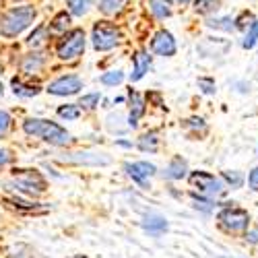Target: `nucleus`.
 Segmentation results:
<instances>
[{
    "instance_id": "nucleus-1",
    "label": "nucleus",
    "mask_w": 258,
    "mask_h": 258,
    "mask_svg": "<svg viewBox=\"0 0 258 258\" xmlns=\"http://www.w3.org/2000/svg\"><path fill=\"white\" fill-rule=\"evenodd\" d=\"M23 131L27 135H31V137L44 139V141H48V143H52L56 147H64V145H69V141H71L69 133L64 131L62 126H58V124H54L50 120H37V118L27 120L23 124Z\"/></svg>"
},
{
    "instance_id": "nucleus-2",
    "label": "nucleus",
    "mask_w": 258,
    "mask_h": 258,
    "mask_svg": "<svg viewBox=\"0 0 258 258\" xmlns=\"http://www.w3.org/2000/svg\"><path fill=\"white\" fill-rule=\"evenodd\" d=\"M35 19V9L33 7H17V9H11L3 23H0V33L5 37H15L23 31L25 27H29Z\"/></svg>"
},
{
    "instance_id": "nucleus-3",
    "label": "nucleus",
    "mask_w": 258,
    "mask_h": 258,
    "mask_svg": "<svg viewBox=\"0 0 258 258\" xmlns=\"http://www.w3.org/2000/svg\"><path fill=\"white\" fill-rule=\"evenodd\" d=\"M120 29L107 21H101V23H95L93 27V48L99 50V52H105V50H112L114 46L120 44Z\"/></svg>"
},
{
    "instance_id": "nucleus-4",
    "label": "nucleus",
    "mask_w": 258,
    "mask_h": 258,
    "mask_svg": "<svg viewBox=\"0 0 258 258\" xmlns=\"http://www.w3.org/2000/svg\"><path fill=\"white\" fill-rule=\"evenodd\" d=\"M13 178L17 182V188L21 192H25V195L37 197L41 192H46V180L35 169H15Z\"/></svg>"
},
{
    "instance_id": "nucleus-5",
    "label": "nucleus",
    "mask_w": 258,
    "mask_h": 258,
    "mask_svg": "<svg viewBox=\"0 0 258 258\" xmlns=\"http://www.w3.org/2000/svg\"><path fill=\"white\" fill-rule=\"evenodd\" d=\"M219 225L229 231V233H240L248 227V221H250V215L244 211V209H238V207H225L219 211Z\"/></svg>"
},
{
    "instance_id": "nucleus-6",
    "label": "nucleus",
    "mask_w": 258,
    "mask_h": 258,
    "mask_svg": "<svg viewBox=\"0 0 258 258\" xmlns=\"http://www.w3.org/2000/svg\"><path fill=\"white\" fill-rule=\"evenodd\" d=\"M85 50V31L83 29H73L67 37H64L58 44V56L62 60H75L77 56H81Z\"/></svg>"
},
{
    "instance_id": "nucleus-7",
    "label": "nucleus",
    "mask_w": 258,
    "mask_h": 258,
    "mask_svg": "<svg viewBox=\"0 0 258 258\" xmlns=\"http://www.w3.org/2000/svg\"><path fill=\"white\" fill-rule=\"evenodd\" d=\"M190 184L195 188H199L201 192H205V195H211V197H219L225 192V184L219 178L207 174V171H192Z\"/></svg>"
},
{
    "instance_id": "nucleus-8",
    "label": "nucleus",
    "mask_w": 258,
    "mask_h": 258,
    "mask_svg": "<svg viewBox=\"0 0 258 258\" xmlns=\"http://www.w3.org/2000/svg\"><path fill=\"white\" fill-rule=\"evenodd\" d=\"M81 87H83V81L75 75H69V77H62V79H56L54 83H50L48 91L52 95H75V93H79Z\"/></svg>"
},
{
    "instance_id": "nucleus-9",
    "label": "nucleus",
    "mask_w": 258,
    "mask_h": 258,
    "mask_svg": "<svg viewBox=\"0 0 258 258\" xmlns=\"http://www.w3.org/2000/svg\"><path fill=\"white\" fill-rule=\"evenodd\" d=\"M62 163H75V165H107L110 157L103 153H69L64 157H58Z\"/></svg>"
},
{
    "instance_id": "nucleus-10",
    "label": "nucleus",
    "mask_w": 258,
    "mask_h": 258,
    "mask_svg": "<svg viewBox=\"0 0 258 258\" xmlns=\"http://www.w3.org/2000/svg\"><path fill=\"white\" fill-rule=\"evenodd\" d=\"M151 50L159 56H174L176 54V41L169 31H159V33H155V37L151 41Z\"/></svg>"
},
{
    "instance_id": "nucleus-11",
    "label": "nucleus",
    "mask_w": 258,
    "mask_h": 258,
    "mask_svg": "<svg viewBox=\"0 0 258 258\" xmlns=\"http://www.w3.org/2000/svg\"><path fill=\"white\" fill-rule=\"evenodd\" d=\"M126 171L128 176L135 178L139 184H145L147 178H151L155 174V165L147 163V161H139V163H126Z\"/></svg>"
},
{
    "instance_id": "nucleus-12",
    "label": "nucleus",
    "mask_w": 258,
    "mask_h": 258,
    "mask_svg": "<svg viewBox=\"0 0 258 258\" xmlns=\"http://www.w3.org/2000/svg\"><path fill=\"white\" fill-rule=\"evenodd\" d=\"M149 67H151V56H149L147 52H137V56H135V71H133L131 79L133 81L143 79V75L149 71Z\"/></svg>"
},
{
    "instance_id": "nucleus-13",
    "label": "nucleus",
    "mask_w": 258,
    "mask_h": 258,
    "mask_svg": "<svg viewBox=\"0 0 258 258\" xmlns=\"http://www.w3.org/2000/svg\"><path fill=\"white\" fill-rule=\"evenodd\" d=\"M143 227L151 235H161L167 229V223L163 217H159V215H149V217H145V221H143Z\"/></svg>"
},
{
    "instance_id": "nucleus-14",
    "label": "nucleus",
    "mask_w": 258,
    "mask_h": 258,
    "mask_svg": "<svg viewBox=\"0 0 258 258\" xmlns=\"http://www.w3.org/2000/svg\"><path fill=\"white\" fill-rule=\"evenodd\" d=\"M41 67H44V54H29V56H25L23 62H21V71L27 73V75L37 73Z\"/></svg>"
},
{
    "instance_id": "nucleus-15",
    "label": "nucleus",
    "mask_w": 258,
    "mask_h": 258,
    "mask_svg": "<svg viewBox=\"0 0 258 258\" xmlns=\"http://www.w3.org/2000/svg\"><path fill=\"white\" fill-rule=\"evenodd\" d=\"M186 176V161L182 157H176L174 161H171L165 169V178L169 180H182Z\"/></svg>"
},
{
    "instance_id": "nucleus-16",
    "label": "nucleus",
    "mask_w": 258,
    "mask_h": 258,
    "mask_svg": "<svg viewBox=\"0 0 258 258\" xmlns=\"http://www.w3.org/2000/svg\"><path fill=\"white\" fill-rule=\"evenodd\" d=\"M131 101H133V112H131V116H128V124L135 128V126H137V120H139V118L143 116V112H145V103H143L141 95H139L137 91H133V89H131Z\"/></svg>"
},
{
    "instance_id": "nucleus-17",
    "label": "nucleus",
    "mask_w": 258,
    "mask_h": 258,
    "mask_svg": "<svg viewBox=\"0 0 258 258\" xmlns=\"http://www.w3.org/2000/svg\"><path fill=\"white\" fill-rule=\"evenodd\" d=\"M13 91L15 95H21V97H33L39 93V87L37 85H23L19 79H13Z\"/></svg>"
},
{
    "instance_id": "nucleus-18",
    "label": "nucleus",
    "mask_w": 258,
    "mask_h": 258,
    "mask_svg": "<svg viewBox=\"0 0 258 258\" xmlns=\"http://www.w3.org/2000/svg\"><path fill=\"white\" fill-rule=\"evenodd\" d=\"M149 9H151V13L157 17V19H165L169 17V3L167 0H149Z\"/></svg>"
},
{
    "instance_id": "nucleus-19",
    "label": "nucleus",
    "mask_w": 258,
    "mask_h": 258,
    "mask_svg": "<svg viewBox=\"0 0 258 258\" xmlns=\"http://www.w3.org/2000/svg\"><path fill=\"white\" fill-rule=\"evenodd\" d=\"M124 3H126V0H101L99 9H101V13H105V15H116V13L122 11Z\"/></svg>"
},
{
    "instance_id": "nucleus-20",
    "label": "nucleus",
    "mask_w": 258,
    "mask_h": 258,
    "mask_svg": "<svg viewBox=\"0 0 258 258\" xmlns=\"http://www.w3.org/2000/svg\"><path fill=\"white\" fill-rule=\"evenodd\" d=\"M46 37H48V27H44V25H41V27H37L31 35H29V39H27V44L31 46V48H37V46H41V44H44V41H46Z\"/></svg>"
},
{
    "instance_id": "nucleus-21",
    "label": "nucleus",
    "mask_w": 258,
    "mask_h": 258,
    "mask_svg": "<svg viewBox=\"0 0 258 258\" xmlns=\"http://www.w3.org/2000/svg\"><path fill=\"white\" fill-rule=\"evenodd\" d=\"M157 145H159V141H157V135L155 133H149V135H143V139H141V143H139V147L143 149V151H157Z\"/></svg>"
},
{
    "instance_id": "nucleus-22",
    "label": "nucleus",
    "mask_w": 258,
    "mask_h": 258,
    "mask_svg": "<svg viewBox=\"0 0 258 258\" xmlns=\"http://www.w3.org/2000/svg\"><path fill=\"white\" fill-rule=\"evenodd\" d=\"M69 25H71V15H67V13H58L56 19L52 21V29L58 31V33L60 31H67Z\"/></svg>"
},
{
    "instance_id": "nucleus-23",
    "label": "nucleus",
    "mask_w": 258,
    "mask_h": 258,
    "mask_svg": "<svg viewBox=\"0 0 258 258\" xmlns=\"http://www.w3.org/2000/svg\"><path fill=\"white\" fill-rule=\"evenodd\" d=\"M235 21L231 19V17H221V19H213V21H209V27H213V29H225V31H231L235 25Z\"/></svg>"
},
{
    "instance_id": "nucleus-24",
    "label": "nucleus",
    "mask_w": 258,
    "mask_h": 258,
    "mask_svg": "<svg viewBox=\"0 0 258 258\" xmlns=\"http://www.w3.org/2000/svg\"><path fill=\"white\" fill-rule=\"evenodd\" d=\"M195 9L203 15L213 13V11L219 9V0H195Z\"/></svg>"
},
{
    "instance_id": "nucleus-25",
    "label": "nucleus",
    "mask_w": 258,
    "mask_h": 258,
    "mask_svg": "<svg viewBox=\"0 0 258 258\" xmlns=\"http://www.w3.org/2000/svg\"><path fill=\"white\" fill-rule=\"evenodd\" d=\"M67 5H69V9H71L73 15L81 17V15L87 13V9H89V0H67Z\"/></svg>"
},
{
    "instance_id": "nucleus-26",
    "label": "nucleus",
    "mask_w": 258,
    "mask_h": 258,
    "mask_svg": "<svg viewBox=\"0 0 258 258\" xmlns=\"http://www.w3.org/2000/svg\"><path fill=\"white\" fill-rule=\"evenodd\" d=\"M58 116L67 120H77L81 116V110H79V105H62L58 107Z\"/></svg>"
},
{
    "instance_id": "nucleus-27",
    "label": "nucleus",
    "mask_w": 258,
    "mask_h": 258,
    "mask_svg": "<svg viewBox=\"0 0 258 258\" xmlns=\"http://www.w3.org/2000/svg\"><path fill=\"white\" fill-rule=\"evenodd\" d=\"M256 39H258V21H254V23L250 25V29L246 33V39H244V48H252L256 44Z\"/></svg>"
},
{
    "instance_id": "nucleus-28",
    "label": "nucleus",
    "mask_w": 258,
    "mask_h": 258,
    "mask_svg": "<svg viewBox=\"0 0 258 258\" xmlns=\"http://www.w3.org/2000/svg\"><path fill=\"white\" fill-rule=\"evenodd\" d=\"M223 180H225L231 188H240L242 182H244L242 174H238V171H225V174H223Z\"/></svg>"
},
{
    "instance_id": "nucleus-29",
    "label": "nucleus",
    "mask_w": 258,
    "mask_h": 258,
    "mask_svg": "<svg viewBox=\"0 0 258 258\" xmlns=\"http://www.w3.org/2000/svg\"><path fill=\"white\" fill-rule=\"evenodd\" d=\"M122 81H124V75H122L120 71L105 73V75L101 77V83H103V85H118V83H122Z\"/></svg>"
},
{
    "instance_id": "nucleus-30",
    "label": "nucleus",
    "mask_w": 258,
    "mask_h": 258,
    "mask_svg": "<svg viewBox=\"0 0 258 258\" xmlns=\"http://www.w3.org/2000/svg\"><path fill=\"white\" fill-rule=\"evenodd\" d=\"M99 103V93H89V95H83L81 97V101H79V105H83V107H95Z\"/></svg>"
},
{
    "instance_id": "nucleus-31",
    "label": "nucleus",
    "mask_w": 258,
    "mask_h": 258,
    "mask_svg": "<svg viewBox=\"0 0 258 258\" xmlns=\"http://www.w3.org/2000/svg\"><path fill=\"white\" fill-rule=\"evenodd\" d=\"M199 87L203 89V93H213L215 91V81L213 79H199Z\"/></svg>"
},
{
    "instance_id": "nucleus-32",
    "label": "nucleus",
    "mask_w": 258,
    "mask_h": 258,
    "mask_svg": "<svg viewBox=\"0 0 258 258\" xmlns=\"http://www.w3.org/2000/svg\"><path fill=\"white\" fill-rule=\"evenodd\" d=\"M9 126H11V116L7 112H0V137L9 131Z\"/></svg>"
},
{
    "instance_id": "nucleus-33",
    "label": "nucleus",
    "mask_w": 258,
    "mask_h": 258,
    "mask_svg": "<svg viewBox=\"0 0 258 258\" xmlns=\"http://www.w3.org/2000/svg\"><path fill=\"white\" fill-rule=\"evenodd\" d=\"M248 184H250V188L256 192L258 190V167H254L252 171H250V176H248Z\"/></svg>"
},
{
    "instance_id": "nucleus-34",
    "label": "nucleus",
    "mask_w": 258,
    "mask_h": 258,
    "mask_svg": "<svg viewBox=\"0 0 258 258\" xmlns=\"http://www.w3.org/2000/svg\"><path fill=\"white\" fill-rule=\"evenodd\" d=\"M246 240H248V242H252V244H256V242H258V229L248 231V233H246Z\"/></svg>"
},
{
    "instance_id": "nucleus-35",
    "label": "nucleus",
    "mask_w": 258,
    "mask_h": 258,
    "mask_svg": "<svg viewBox=\"0 0 258 258\" xmlns=\"http://www.w3.org/2000/svg\"><path fill=\"white\" fill-rule=\"evenodd\" d=\"M9 163V155H7V151H0V167H5Z\"/></svg>"
},
{
    "instance_id": "nucleus-36",
    "label": "nucleus",
    "mask_w": 258,
    "mask_h": 258,
    "mask_svg": "<svg viewBox=\"0 0 258 258\" xmlns=\"http://www.w3.org/2000/svg\"><path fill=\"white\" fill-rule=\"evenodd\" d=\"M178 3H182V5H186V3H190V0H178Z\"/></svg>"
},
{
    "instance_id": "nucleus-37",
    "label": "nucleus",
    "mask_w": 258,
    "mask_h": 258,
    "mask_svg": "<svg viewBox=\"0 0 258 258\" xmlns=\"http://www.w3.org/2000/svg\"><path fill=\"white\" fill-rule=\"evenodd\" d=\"M3 93H5V91H3V85H0V97H3Z\"/></svg>"
},
{
    "instance_id": "nucleus-38",
    "label": "nucleus",
    "mask_w": 258,
    "mask_h": 258,
    "mask_svg": "<svg viewBox=\"0 0 258 258\" xmlns=\"http://www.w3.org/2000/svg\"><path fill=\"white\" fill-rule=\"evenodd\" d=\"M73 258H85V256H73Z\"/></svg>"
}]
</instances>
